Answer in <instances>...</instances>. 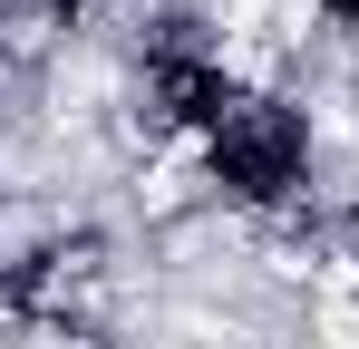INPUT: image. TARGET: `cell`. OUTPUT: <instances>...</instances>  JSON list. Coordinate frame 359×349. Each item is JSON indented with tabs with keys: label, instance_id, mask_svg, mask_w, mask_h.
<instances>
[{
	"label": "cell",
	"instance_id": "obj_1",
	"mask_svg": "<svg viewBox=\"0 0 359 349\" xmlns=\"http://www.w3.org/2000/svg\"><path fill=\"white\" fill-rule=\"evenodd\" d=\"M204 165L233 204H301L311 184V126L282 97H243L214 136H204Z\"/></svg>",
	"mask_w": 359,
	"mask_h": 349
},
{
	"label": "cell",
	"instance_id": "obj_2",
	"mask_svg": "<svg viewBox=\"0 0 359 349\" xmlns=\"http://www.w3.org/2000/svg\"><path fill=\"white\" fill-rule=\"evenodd\" d=\"M350 252H359V204H350Z\"/></svg>",
	"mask_w": 359,
	"mask_h": 349
}]
</instances>
